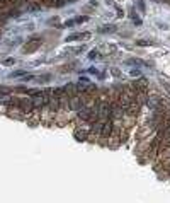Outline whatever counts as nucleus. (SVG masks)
Here are the masks:
<instances>
[{
  "label": "nucleus",
  "mask_w": 170,
  "mask_h": 203,
  "mask_svg": "<svg viewBox=\"0 0 170 203\" xmlns=\"http://www.w3.org/2000/svg\"><path fill=\"white\" fill-rule=\"evenodd\" d=\"M90 38V33H76V34H72V36H66V38H65V41H76V39H89Z\"/></svg>",
  "instance_id": "423d86ee"
},
{
  "label": "nucleus",
  "mask_w": 170,
  "mask_h": 203,
  "mask_svg": "<svg viewBox=\"0 0 170 203\" xmlns=\"http://www.w3.org/2000/svg\"><path fill=\"white\" fill-rule=\"evenodd\" d=\"M49 24H51V26H61V24H59V17H51L49 19Z\"/></svg>",
  "instance_id": "9d476101"
},
{
  "label": "nucleus",
  "mask_w": 170,
  "mask_h": 203,
  "mask_svg": "<svg viewBox=\"0 0 170 203\" xmlns=\"http://www.w3.org/2000/svg\"><path fill=\"white\" fill-rule=\"evenodd\" d=\"M41 44H42L41 39L34 38V39H31V41H27V43L24 44V50H22V51H24V53H34L38 48H41Z\"/></svg>",
  "instance_id": "7ed1b4c3"
},
{
  "label": "nucleus",
  "mask_w": 170,
  "mask_h": 203,
  "mask_svg": "<svg viewBox=\"0 0 170 203\" xmlns=\"http://www.w3.org/2000/svg\"><path fill=\"white\" fill-rule=\"evenodd\" d=\"M0 2H2V4H7V2H10V0H0Z\"/></svg>",
  "instance_id": "6ab92c4d"
},
{
  "label": "nucleus",
  "mask_w": 170,
  "mask_h": 203,
  "mask_svg": "<svg viewBox=\"0 0 170 203\" xmlns=\"http://www.w3.org/2000/svg\"><path fill=\"white\" fill-rule=\"evenodd\" d=\"M14 63H15V58H7V60L4 61V65H5V67H12Z\"/></svg>",
  "instance_id": "9b49d317"
},
{
  "label": "nucleus",
  "mask_w": 170,
  "mask_h": 203,
  "mask_svg": "<svg viewBox=\"0 0 170 203\" xmlns=\"http://www.w3.org/2000/svg\"><path fill=\"white\" fill-rule=\"evenodd\" d=\"M134 91L138 92H148V82H146V79L140 77V79H136V82H134Z\"/></svg>",
  "instance_id": "39448f33"
},
{
  "label": "nucleus",
  "mask_w": 170,
  "mask_h": 203,
  "mask_svg": "<svg viewBox=\"0 0 170 203\" xmlns=\"http://www.w3.org/2000/svg\"><path fill=\"white\" fill-rule=\"evenodd\" d=\"M5 111H7V114L10 118H15V120H25V114L22 113V109L19 108V106H7Z\"/></svg>",
  "instance_id": "f03ea898"
},
{
  "label": "nucleus",
  "mask_w": 170,
  "mask_h": 203,
  "mask_svg": "<svg viewBox=\"0 0 170 203\" xmlns=\"http://www.w3.org/2000/svg\"><path fill=\"white\" fill-rule=\"evenodd\" d=\"M138 9H140L141 12H144V4H143V0H140V2H138Z\"/></svg>",
  "instance_id": "2eb2a0df"
},
{
  "label": "nucleus",
  "mask_w": 170,
  "mask_h": 203,
  "mask_svg": "<svg viewBox=\"0 0 170 203\" xmlns=\"http://www.w3.org/2000/svg\"><path fill=\"white\" fill-rule=\"evenodd\" d=\"M110 72L114 74V77H121V72H119L117 68H112V70H110Z\"/></svg>",
  "instance_id": "dca6fc26"
},
{
  "label": "nucleus",
  "mask_w": 170,
  "mask_h": 203,
  "mask_svg": "<svg viewBox=\"0 0 170 203\" xmlns=\"http://www.w3.org/2000/svg\"><path fill=\"white\" fill-rule=\"evenodd\" d=\"M73 21H75V24H82V22L89 21V16H78V17H75Z\"/></svg>",
  "instance_id": "6e6552de"
},
{
  "label": "nucleus",
  "mask_w": 170,
  "mask_h": 203,
  "mask_svg": "<svg viewBox=\"0 0 170 203\" xmlns=\"http://www.w3.org/2000/svg\"><path fill=\"white\" fill-rule=\"evenodd\" d=\"M21 75H24V72H22V70H17V72H14L10 77H21Z\"/></svg>",
  "instance_id": "4468645a"
},
{
  "label": "nucleus",
  "mask_w": 170,
  "mask_h": 203,
  "mask_svg": "<svg viewBox=\"0 0 170 203\" xmlns=\"http://www.w3.org/2000/svg\"><path fill=\"white\" fill-rule=\"evenodd\" d=\"M131 19H133V24H134V26H140V24H141V19L134 14V10L131 12Z\"/></svg>",
  "instance_id": "1a4fd4ad"
},
{
  "label": "nucleus",
  "mask_w": 170,
  "mask_h": 203,
  "mask_svg": "<svg viewBox=\"0 0 170 203\" xmlns=\"http://www.w3.org/2000/svg\"><path fill=\"white\" fill-rule=\"evenodd\" d=\"M116 31V26H104L99 29V33H114Z\"/></svg>",
  "instance_id": "0eeeda50"
},
{
  "label": "nucleus",
  "mask_w": 170,
  "mask_h": 203,
  "mask_svg": "<svg viewBox=\"0 0 170 203\" xmlns=\"http://www.w3.org/2000/svg\"><path fill=\"white\" fill-rule=\"evenodd\" d=\"M83 108V103H82V97L78 94L76 96H73V97H70V103H68V109L70 111H78V109H82Z\"/></svg>",
  "instance_id": "20e7f679"
},
{
  "label": "nucleus",
  "mask_w": 170,
  "mask_h": 203,
  "mask_svg": "<svg viewBox=\"0 0 170 203\" xmlns=\"http://www.w3.org/2000/svg\"><path fill=\"white\" fill-rule=\"evenodd\" d=\"M131 75H133V77H136V79H140L141 77V72H140V70H131Z\"/></svg>",
  "instance_id": "ddd939ff"
},
{
  "label": "nucleus",
  "mask_w": 170,
  "mask_h": 203,
  "mask_svg": "<svg viewBox=\"0 0 170 203\" xmlns=\"http://www.w3.org/2000/svg\"><path fill=\"white\" fill-rule=\"evenodd\" d=\"M95 56H97V51H90L89 53V58H95Z\"/></svg>",
  "instance_id": "f3484780"
},
{
  "label": "nucleus",
  "mask_w": 170,
  "mask_h": 203,
  "mask_svg": "<svg viewBox=\"0 0 170 203\" xmlns=\"http://www.w3.org/2000/svg\"><path fill=\"white\" fill-rule=\"evenodd\" d=\"M73 24H75V21H73V19H72V21H66V22H65V26H73Z\"/></svg>",
  "instance_id": "a211bd4d"
},
{
  "label": "nucleus",
  "mask_w": 170,
  "mask_h": 203,
  "mask_svg": "<svg viewBox=\"0 0 170 203\" xmlns=\"http://www.w3.org/2000/svg\"><path fill=\"white\" fill-rule=\"evenodd\" d=\"M136 44H138V46H148V44H151V41H143V39H140V41H136Z\"/></svg>",
  "instance_id": "f8f14e48"
},
{
  "label": "nucleus",
  "mask_w": 170,
  "mask_h": 203,
  "mask_svg": "<svg viewBox=\"0 0 170 203\" xmlns=\"http://www.w3.org/2000/svg\"><path fill=\"white\" fill-rule=\"evenodd\" d=\"M112 133H114V121H112V120H106L104 123H102L100 137H102V138H109Z\"/></svg>",
  "instance_id": "f257e3e1"
}]
</instances>
